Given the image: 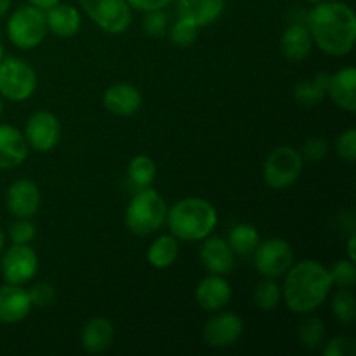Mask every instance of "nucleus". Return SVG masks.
<instances>
[{
    "label": "nucleus",
    "mask_w": 356,
    "mask_h": 356,
    "mask_svg": "<svg viewBox=\"0 0 356 356\" xmlns=\"http://www.w3.org/2000/svg\"><path fill=\"white\" fill-rule=\"evenodd\" d=\"M200 261L211 275L226 277L235 268V252L226 240L218 238V236H214V238L207 236L200 250Z\"/></svg>",
    "instance_id": "f3484780"
},
{
    "label": "nucleus",
    "mask_w": 356,
    "mask_h": 356,
    "mask_svg": "<svg viewBox=\"0 0 356 356\" xmlns=\"http://www.w3.org/2000/svg\"><path fill=\"white\" fill-rule=\"evenodd\" d=\"M282 302V289L275 278H264L254 289V305L263 312H273Z\"/></svg>",
    "instance_id": "c85d7f7f"
},
{
    "label": "nucleus",
    "mask_w": 356,
    "mask_h": 356,
    "mask_svg": "<svg viewBox=\"0 0 356 356\" xmlns=\"http://www.w3.org/2000/svg\"><path fill=\"white\" fill-rule=\"evenodd\" d=\"M31 299V305L38 306V308H45V306H51L56 299V289L54 285L49 284V282H37L33 287L28 291Z\"/></svg>",
    "instance_id": "c9c22d12"
},
{
    "label": "nucleus",
    "mask_w": 356,
    "mask_h": 356,
    "mask_svg": "<svg viewBox=\"0 0 356 356\" xmlns=\"http://www.w3.org/2000/svg\"><path fill=\"white\" fill-rule=\"evenodd\" d=\"M306 2H309V3H313V6H315V3H318V2H323V0H306Z\"/></svg>",
    "instance_id": "49530a36"
},
{
    "label": "nucleus",
    "mask_w": 356,
    "mask_h": 356,
    "mask_svg": "<svg viewBox=\"0 0 356 356\" xmlns=\"http://www.w3.org/2000/svg\"><path fill=\"white\" fill-rule=\"evenodd\" d=\"M306 26L313 42L325 54L343 58L353 51L356 40V14L348 3L323 0L306 14Z\"/></svg>",
    "instance_id": "f257e3e1"
},
{
    "label": "nucleus",
    "mask_w": 356,
    "mask_h": 356,
    "mask_svg": "<svg viewBox=\"0 0 356 356\" xmlns=\"http://www.w3.org/2000/svg\"><path fill=\"white\" fill-rule=\"evenodd\" d=\"M45 23H47V30H51L58 37L72 38L80 31L82 17L75 6L58 2L45 9Z\"/></svg>",
    "instance_id": "412c9836"
},
{
    "label": "nucleus",
    "mask_w": 356,
    "mask_h": 356,
    "mask_svg": "<svg viewBox=\"0 0 356 356\" xmlns=\"http://www.w3.org/2000/svg\"><path fill=\"white\" fill-rule=\"evenodd\" d=\"M332 313L336 320L343 325H350L356 318V305L355 294L351 289H339L332 299Z\"/></svg>",
    "instance_id": "c756f323"
},
{
    "label": "nucleus",
    "mask_w": 356,
    "mask_h": 356,
    "mask_svg": "<svg viewBox=\"0 0 356 356\" xmlns=\"http://www.w3.org/2000/svg\"><path fill=\"white\" fill-rule=\"evenodd\" d=\"M40 190L30 179H16L6 193L7 211L19 219H30L40 209Z\"/></svg>",
    "instance_id": "ddd939ff"
},
{
    "label": "nucleus",
    "mask_w": 356,
    "mask_h": 356,
    "mask_svg": "<svg viewBox=\"0 0 356 356\" xmlns=\"http://www.w3.org/2000/svg\"><path fill=\"white\" fill-rule=\"evenodd\" d=\"M198 37V26L184 17L177 16V21L169 28V38L177 47H190Z\"/></svg>",
    "instance_id": "7c9ffc66"
},
{
    "label": "nucleus",
    "mask_w": 356,
    "mask_h": 356,
    "mask_svg": "<svg viewBox=\"0 0 356 356\" xmlns=\"http://www.w3.org/2000/svg\"><path fill=\"white\" fill-rule=\"evenodd\" d=\"M28 2L31 3V6L35 7H40V9H49V7H52L54 3L61 2V0H28Z\"/></svg>",
    "instance_id": "ea45409f"
},
{
    "label": "nucleus",
    "mask_w": 356,
    "mask_h": 356,
    "mask_svg": "<svg viewBox=\"0 0 356 356\" xmlns=\"http://www.w3.org/2000/svg\"><path fill=\"white\" fill-rule=\"evenodd\" d=\"M197 302L205 312H218L232 301V287L221 275H209L197 285Z\"/></svg>",
    "instance_id": "a211bd4d"
},
{
    "label": "nucleus",
    "mask_w": 356,
    "mask_h": 356,
    "mask_svg": "<svg viewBox=\"0 0 356 356\" xmlns=\"http://www.w3.org/2000/svg\"><path fill=\"white\" fill-rule=\"evenodd\" d=\"M10 3H13V0H0V17H3L7 14V10H9Z\"/></svg>",
    "instance_id": "79ce46f5"
},
{
    "label": "nucleus",
    "mask_w": 356,
    "mask_h": 356,
    "mask_svg": "<svg viewBox=\"0 0 356 356\" xmlns=\"http://www.w3.org/2000/svg\"><path fill=\"white\" fill-rule=\"evenodd\" d=\"M330 289L332 280L329 270L316 261L305 259L289 268L282 289V301L291 312L308 315L327 301Z\"/></svg>",
    "instance_id": "f03ea898"
},
{
    "label": "nucleus",
    "mask_w": 356,
    "mask_h": 356,
    "mask_svg": "<svg viewBox=\"0 0 356 356\" xmlns=\"http://www.w3.org/2000/svg\"><path fill=\"white\" fill-rule=\"evenodd\" d=\"M167 23H169V17L163 13V9L148 10L145 13V19H143V30L149 37H162L167 30Z\"/></svg>",
    "instance_id": "72a5a7b5"
},
{
    "label": "nucleus",
    "mask_w": 356,
    "mask_h": 356,
    "mask_svg": "<svg viewBox=\"0 0 356 356\" xmlns=\"http://www.w3.org/2000/svg\"><path fill=\"white\" fill-rule=\"evenodd\" d=\"M129 6L141 13H148V10H160L169 7L174 0H127Z\"/></svg>",
    "instance_id": "58836bf2"
},
{
    "label": "nucleus",
    "mask_w": 356,
    "mask_h": 356,
    "mask_svg": "<svg viewBox=\"0 0 356 356\" xmlns=\"http://www.w3.org/2000/svg\"><path fill=\"white\" fill-rule=\"evenodd\" d=\"M83 13L110 35H120L132 23V7L127 0H79Z\"/></svg>",
    "instance_id": "6e6552de"
},
{
    "label": "nucleus",
    "mask_w": 356,
    "mask_h": 356,
    "mask_svg": "<svg viewBox=\"0 0 356 356\" xmlns=\"http://www.w3.org/2000/svg\"><path fill=\"white\" fill-rule=\"evenodd\" d=\"M3 249H6V235H3L2 228H0V252H2Z\"/></svg>",
    "instance_id": "37998d69"
},
{
    "label": "nucleus",
    "mask_w": 356,
    "mask_h": 356,
    "mask_svg": "<svg viewBox=\"0 0 356 356\" xmlns=\"http://www.w3.org/2000/svg\"><path fill=\"white\" fill-rule=\"evenodd\" d=\"M312 49L313 38L306 23L296 21L285 28L280 40V51L284 58H287L289 61H302V59L308 58Z\"/></svg>",
    "instance_id": "5701e85b"
},
{
    "label": "nucleus",
    "mask_w": 356,
    "mask_h": 356,
    "mask_svg": "<svg viewBox=\"0 0 356 356\" xmlns=\"http://www.w3.org/2000/svg\"><path fill=\"white\" fill-rule=\"evenodd\" d=\"M24 139L35 152L47 153L58 146L61 139V124L54 113L47 110L35 111L30 115L24 127Z\"/></svg>",
    "instance_id": "9b49d317"
},
{
    "label": "nucleus",
    "mask_w": 356,
    "mask_h": 356,
    "mask_svg": "<svg viewBox=\"0 0 356 356\" xmlns=\"http://www.w3.org/2000/svg\"><path fill=\"white\" fill-rule=\"evenodd\" d=\"M337 156L344 162L351 163L356 159V129L350 127L337 138L336 143Z\"/></svg>",
    "instance_id": "f704fd0d"
},
{
    "label": "nucleus",
    "mask_w": 356,
    "mask_h": 356,
    "mask_svg": "<svg viewBox=\"0 0 356 356\" xmlns=\"http://www.w3.org/2000/svg\"><path fill=\"white\" fill-rule=\"evenodd\" d=\"M129 181L134 184L136 188L143 190V188L152 186L156 176V165L148 155H138L131 160L127 167Z\"/></svg>",
    "instance_id": "bb28decb"
},
{
    "label": "nucleus",
    "mask_w": 356,
    "mask_h": 356,
    "mask_svg": "<svg viewBox=\"0 0 356 356\" xmlns=\"http://www.w3.org/2000/svg\"><path fill=\"white\" fill-rule=\"evenodd\" d=\"M113 325H111L110 320L103 318V316H96V318L89 320L82 327V332H80V344L90 355H97L110 350L111 344H113Z\"/></svg>",
    "instance_id": "4be33fe9"
},
{
    "label": "nucleus",
    "mask_w": 356,
    "mask_h": 356,
    "mask_svg": "<svg viewBox=\"0 0 356 356\" xmlns=\"http://www.w3.org/2000/svg\"><path fill=\"white\" fill-rule=\"evenodd\" d=\"M35 235H37V228L30 219L16 218V221L9 228V238L13 243H30L33 242Z\"/></svg>",
    "instance_id": "473e14b6"
},
{
    "label": "nucleus",
    "mask_w": 356,
    "mask_h": 356,
    "mask_svg": "<svg viewBox=\"0 0 356 356\" xmlns=\"http://www.w3.org/2000/svg\"><path fill=\"white\" fill-rule=\"evenodd\" d=\"M355 245H356V236L351 235L350 240H348V256H350L351 261H355Z\"/></svg>",
    "instance_id": "a19ab883"
},
{
    "label": "nucleus",
    "mask_w": 356,
    "mask_h": 356,
    "mask_svg": "<svg viewBox=\"0 0 356 356\" xmlns=\"http://www.w3.org/2000/svg\"><path fill=\"white\" fill-rule=\"evenodd\" d=\"M167 226L170 235L184 242H200L218 226V212L211 202L198 197L183 198L167 209Z\"/></svg>",
    "instance_id": "7ed1b4c3"
},
{
    "label": "nucleus",
    "mask_w": 356,
    "mask_h": 356,
    "mask_svg": "<svg viewBox=\"0 0 356 356\" xmlns=\"http://www.w3.org/2000/svg\"><path fill=\"white\" fill-rule=\"evenodd\" d=\"M298 339L308 350H315V348L322 346L323 339H325V323L322 318L315 315H309L301 320L298 325Z\"/></svg>",
    "instance_id": "cd10ccee"
},
{
    "label": "nucleus",
    "mask_w": 356,
    "mask_h": 356,
    "mask_svg": "<svg viewBox=\"0 0 356 356\" xmlns=\"http://www.w3.org/2000/svg\"><path fill=\"white\" fill-rule=\"evenodd\" d=\"M332 285L339 289H351L356 282V268L355 261L341 259L329 270Z\"/></svg>",
    "instance_id": "2f4dec72"
},
{
    "label": "nucleus",
    "mask_w": 356,
    "mask_h": 356,
    "mask_svg": "<svg viewBox=\"0 0 356 356\" xmlns=\"http://www.w3.org/2000/svg\"><path fill=\"white\" fill-rule=\"evenodd\" d=\"M179 256V243L174 235H162L149 245L148 263L156 270L172 266Z\"/></svg>",
    "instance_id": "393cba45"
},
{
    "label": "nucleus",
    "mask_w": 356,
    "mask_h": 356,
    "mask_svg": "<svg viewBox=\"0 0 356 356\" xmlns=\"http://www.w3.org/2000/svg\"><path fill=\"white\" fill-rule=\"evenodd\" d=\"M177 16L200 26H209L225 13L226 0H174Z\"/></svg>",
    "instance_id": "6ab92c4d"
},
{
    "label": "nucleus",
    "mask_w": 356,
    "mask_h": 356,
    "mask_svg": "<svg viewBox=\"0 0 356 356\" xmlns=\"http://www.w3.org/2000/svg\"><path fill=\"white\" fill-rule=\"evenodd\" d=\"M0 273L6 284L24 285L37 275V252L28 243H13L7 250H2Z\"/></svg>",
    "instance_id": "1a4fd4ad"
},
{
    "label": "nucleus",
    "mask_w": 356,
    "mask_h": 356,
    "mask_svg": "<svg viewBox=\"0 0 356 356\" xmlns=\"http://www.w3.org/2000/svg\"><path fill=\"white\" fill-rule=\"evenodd\" d=\"M30 146L24 134L13 125L0 124V169H14L26 160Z\"/></svg>",
    "instance_id": "dca6fc26"
},
{
    "label": "nucleus",
    "mask_w": 356,
    "mask_h": 356,
    "mask_svg": "<svg viewBox=\"0 0 356 356\" xmlns=\"http://www.w3.org/2000/svg\"><path fill=\"white\" fill-rule=\"evenodd\" d=\"M294 264V250L284 238H270L256 247V268L264 278H278Z\"/></svg>",
    "instance_id": "9d476101"
},
{
    "label": "nucleus",
    "mask_w": 356,
    "mask_h": 356,
    "mask_svg": "<svg viewBox=\"0 0 356 356\" xmlns=\"http://www.w3.org/2000/svg\"><path fill=\"white\" fill-rule=\"evenodd\" d=\"M6 31L9 40L17 49L28 51V49L37 47L47 35L45 10L31 6V3L17 7L9 16Z\"/></svg>",
    "instance_id": "39448f33"
},
{
    "label": "nucleus",
    "mask_w": 356,
    "mask_h": 356,
    "mask_svg": "<svg viewBox=\"0 0 356 356\" xmlns=\"http://www.w3.org/2000/svg\"><path fill=\"white\" fill-rule=\"evenodd\" d=\"M31 299L23 285L6 284L0 287V322L19 323L30 315Z\"/></svg>",
    "instance_id": "2eb2a0df"
},
{
    "label": "nucleus",
    "mask_w": 356,
    "mask_h": 356,
    "mask_svg": "<svg viewBox=\"0 0 356 356\" xmlns=\"http://www.w3.org/2000/svg\"><path fill=\"white\" fill-rule=\"evenodd\" d=\"M3 59V45H2V42H0V61H2Z\"/></svg>",
    "instance_id": "c03bdc74"
},
{
    "label": "nucleus",
    "mask_w": 356,
    "mask_h": 356,
    "mask_svg": "<svg viewBox=\"0 0 356 356\" xmlns=\"http://www.w3.org/2000/svg\"><path fill=\"white\" fill-rule=\"evenodd\" d=\"M330 99L348 113L356 111V70L353 66L339 70L330 75L329 86H327Z\"/></svg>",
    "instance_id": "aec40b11"
},
{
    "label": "nucleus",
    "mask_w": 356,
    "mask_h": 356,
    "mask_svg": "<svg viewBox=\"0 0 356 356\" xmlns=\"http://www.w3.org/2000/svg\"><path fill=\"white\" fill-rule=\"evenodd\" d=\"M167 218V204L159 191L143 188L132 197L125 211V225L138 236H148L159 232Z\"/></svg>",
    "instance_id": "20e7f679"
},
{
    "label": "nucleus",
    "mask_w": 356,
    "mask_h": 356,
    "mask_svg": "<svg viewBox=\"0 0 356 356\" xmlns=\"http://www.w3.org/2000/svg\"><path fill=\"white\" fill-rule=\"evenodd\" d=\"M37 89V73L19 58H6L0 61V96L19 103L33 96Z\"/></svg>",
    "instance_id": "0eeeda50"
},
{
    "label": "nucleus",
    "mask_w": 356,
    "mask_h": 356,
    "mask_svg": "<svg viewBox=\"0 0 356 356\" xmlns=\"http://www.w3.org/2000/svg\"><path fill=\"white\" fill-rule=\"evenodd\" d=\"M3 113V103H2V96H0V117H2Z\"/></svg>",
    "instance_id": "a18cd8bd"
},
{
    "label": "nucleus",
    "mask_w": 356,
    "mask_h": 356,
    "mask_svg": "<svg viewBox=\"0 0 356 356\" xmlns=\"http://www.w3.org/2000/svg\"><path fill=\"white\" fill-rule=\"evenodd\" d=\"M243 334V320L236 313H219L204 327V341L214 350H225L238 343Z\"/></svg>",
    "instance_id": "f8f14e48"
},
{
    "label": "nucleus",
    "mask_w": 356,
    "mask_h": 356,
    "mask_svg": "<svg viewBox=\"0 0 356 356\" xmlns=\"http://www.w3.org/2000/svg\"><path fill=\"white\" fill-rule=\"evenodd\" d=\"M356 353V343L353 337L339 336L327 343L323 355L325 356H353Z\"/></svg>",
    "instance_id": "e433bc0d"
},
{
    "label": "nucleus",
    "mask_w": 356,
    "mask_h": 356,
    "mask_svg": "<svg viewBox=\"0 0 356 356\" xmlns=\"http://www.w3.org/2000/svg\"><path fill=\"white\" fill-rule=\"evenodd\" d=\"M302 167H305V160H302L301 152L292 146H278L264 160V183L271 190H287L299 179Z\"/></svg>",
    "instance_id": "423d86ee"
},
{
    "label": "nucleus",
    "mask_w": 356,
    "mask_h": 356,
    "mask_svg": "<svg viewBox=\"0 0 356 356\" xmlns=\"http://www.w3.org/2000/svg\"><path fill=\"white\" fill-rule=\"evenodd\" d=\"M228 245L232 247V250L240 256H247V254L254 252L256 247L259 245V232L254 225H236L235 228H232L228 236Z\"/></svg>",
    "instance_id": "a878e982"
},
{
    "label": "nucleus",
    "mask_w": 356,
    "mask_h": 356,
    "mask_svg": "<svg viewBox=\"0 0 356 356\" xmlns=\"http://www.w3.org/2000/svg\"><path fill=\"white\" fill-rule=\"evenodd\" d=\"M329 73H318L313 80L299 82L294 87V99L302 108H316L323 103L329 86Z\"/></svg>",
    "instance_id": "b1692460"
},
{
    "label": "nucleus",
    "mask_w": 356,
    "mask_h": 356,
    "mask_svg": "<svg viewBox=\"0 0 356 356\" xmlns=\"http://www.w3.org/2000/svg\"><path fill=\"white\" fill-rule=\"evenodd\" d=\"M103 104L110 113L117 117H131L143 106V96L132 83L118 82L108 87L103 94Z\"/></svg>",
    "instance_id": "4468645a"
},
{
    "label": "nucleus",
    "mask_w": 356,
    "mask_h": 356,
    "mask_svg": "<svg viewBox=\"0 0 356 356\" xmlns=\"http://www.w3.org/2000/svg\"><path fill=\"white\" fill-rule=\"evenodd\" d=\"M327 152H329V145L323 138H312L305 143L302 146V160H308V162H320L327 156Z\"/></svg>",
    "instance_id": "4c0bfd02"
}]
</instances>
